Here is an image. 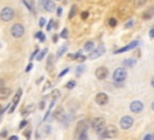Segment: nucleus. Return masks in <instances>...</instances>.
<instances>
[{
    "mask_svg": "<svg viewBox=\"0 0 154 140\" xmlns=\"http://www.w3.org/2000/svg\"><path fill=\"white\" fill-rule=\"evenodd\" d=\"M100 139H114L116 136L118 135V129H117V127L116 126H113V125H108V126H106L105 128H104V131H101L100 133Z\"/></svg>",
    "mask_w": 154,
    "mask_h": 140,
    "instance_id": "f257e3e1",
    "label": "nucleus"
},
{
    "mask_svg": "<svg viewBox=\"0 0 154 140\" xmlns=\"http://www.w3.org/2000/svg\"><path fill=\"white\" fill-rule=\"evenodd\" d=\"M15 10L10 6H6L4 7L1 11H0V18H1V21L4 22H10L13 20V17H15Z\"/></svg>",
    "mask_w": 154,
    "mask_h": 140,
    "instance_id": "f03ea898",
    "label": "nucleus"
},
{
    "mask_svg": "<svg viewBox=\"0 0 154 140\" xmlns=\"http://www.w3.org/2000/svg\"><path fill=\"white\" fill-rule=\"evenodd\" d=\"M25 33V29H24V26L21 24V23H16L11 27V35L16 39H19L22 38Z\"/></svg>",
    "mask_w": 154,
    "mask_h": 140,
    "instance_id": "7ed1b4c3",
    "label": "nucleus"
},
{
    "mask_svg": "<svg viewBox=\"0 0 154 140\" xmlns=\"http://www.w3.org/2000/svg\"><path fill=\"white\" fill-rule=\"evenodd\" d=\"M106 127V121L102 117H96L93 120L92 122V128L96 132V133H100L101 131H104V128Z\"/></svg>",
    "mask_w": 154,
    "mask_h": 140,
    "instance_id": "20e7f679",
    "label": "nucleus"
},
{
    "mask_svg": "<svg viewBox=\"0 0 154 140\" xmlns=\"http://www.w3.org/2000/svg\"><path fill=\"white\" fill-rule=\"evenodd\" d=\"M128 76V73H126V70L125 68L121 66V68H117L113 71V80L116 82H123Z\"/></svg>",
    "mask_w": 154,
    "mask_h": 140,
    "instance_id": "39448f33",
    "label": "nucleus"
},
{
    "mask_svg": "<svg viewBox=\"0 0 154 140\" xmlns=\"http://www.w3.org/2000/svg\"><path fill=\"white\" fill-rule=\"evenodd\" d=\"M132 125H134V118L131 116H128V115L123 116L119 121V126L122 129H130L132 127Z\"/></svg>",
    "mask_w": 154,
    "mask_h": 140,
    "instance_id": "423d86ee",
    "label": "nucleus"
},
{
    "mask_svg": "<svg viewBox=\"0 0 154 140\" xmlns=\"http://www.w3.org/2000/svg\"><path fill=\"white\" fill-rule=\"evenodd\" d=\"M143 109H145V105L140 100H134L130 103V111L132 114H140Z\"/></svg>",
    "mask_w": 154,
    "mask_h": 140,
    "instance_id": "0eeeda50",
    "label": "nucleus"
},
{
    "mask_svg": "<svg viewBox=\"0 0 154 140\" xmlns=\"http://www.w3.org/2000/svg\"><path fill=\"white\" fill-rule=\"evenodd\" d=\"M104 53H105V46H104V45H100L99 47H96V50L90 51L88 58H89V59H96V58L101 57Z\"/></svg>",
    "mask_w": 154,
    "mask_h": 140,
    "instance_id": "6e6552de",
    "label": "nucleus"
},
{
    "mask_svg": "<svg viewBox=\"0 0 154 140\" xmlns=\"http://www.w3.org/2000/svg\"><path fill=\"white\" fill-rule=\"evenodd\" d=\"M95 76L98 80H105L108 76V69L106 66H99L95 70Z\"/></svg>",
    "mask_w": 154,
    "mask_h": 140,
    "instance_id": "1a4fd4ad",
    "label": "nucleus"
},
{
    "mask_svg": "<svg viewBox=\"0 0 154 140\" xmlns=\"http://www.w3.org/2000/svg\"><path fill=\"white\" fill-rule=\"evenodd\" d=\"M95 101L98 105H100V106H102V105H106L108 103V96L104 92H100L95 96Z\"/></svg>",
    "mask_w": 154,
    "mask_h": 140,
    "instance_id": "9d476101",
    "label": "nucleus"
},
{
    "mask_svg": "<svg viewBox=\"0 0 154 140\" xmlns=\"http://www.w3.org/2000/svg\"><path fill=\"white\" fill-rule=\"evenodd\" d=\"M41 5L47 12H52L55 10V4L53 0H41Z\"/></svg>",
    "mask_w": 154,
    "mask_h": 140,
    "instance_id": "9b49d317",
    "label": "nucleus"
},
{
    "mask_svg": "<svg viewBox=\"0 0 154 140\" xmlns=\"http://www.w3.org/2000/svg\"><path fill=\"white\" fill-rule=\"evenodd\" d=\"M139 44H140V42H139L137 40H135V41H132L131 44H129L128 46H124V47H122V48H119V50H117V51H114V55H119V53H123V52H126V51H129V50H132V48L136 47Z\"/></svg>",
    "mask_w": 154,
    "mask_h": 140,
    "instance_id": "f8f14e48",
    "label": "nucleus"
},
{
    "mask_svg": "<svg viewBox=\"0 0 154 140\" xmlns=\"http://www.w3.org/2000/svg\"><path fill=\"white\" fill-rule=\"evenodd\" d=\"M21 96H22V90H19V91L16 93V96L13 97L12 105H11V106H9V108H10V114H12V112L15 111V109H16V106H17V104H18L19 99H21Z\"/></svg>",
    "mask_w": 154,
    "mask_h": 140,
    "instance_id": "ddd939ff",
    "label": "nucleus"
},
{
    "mask_svg": "<svg viewBox=\"0 0 154 140\" xmlns=\"http://www.w3.org/2000/svg\"><path fill=\"white\" fill-rule=\"evenodd\" d=\"M87 129H88V122H87L86 120H83V121H80L78 123H77V129H76V133H77V135H78L80 133L87 132Z\"/></svg>",
    "mask_w": 154,
    "mask_h": 140,
    "instance_id": "4468645a",
    "label": "nucleus"
},
{
    "mask_svg": "<svg viewBox=\"0 0 154 140\" xmlns=\"http://www.w3.org/2000/svg\"><path fill=\"white\" fill-rule=\"evenodd\" d=\"M12 91L7 87H0V99H7Z\"/></svg>",
    "mask_w": 154,
    "mask_h": 140,
    "instance_id": "2eb2a0df",
    "label": "nucleus"
},
{
    "mask_svg": "<svg viewBox=\"0 0 154 140\" xmlns=\"http://www.w3.org/2000/svg\"><path fill=\"white\" fill-rule=\"evenodd\" d=\"M53 117H54L55 120L63 121V120H64V110H63L62 108H58V109L54 111V114H53Z\"/></svg>",
    "mask_w": 154,
    "mask_h": 140,
    "instance_id": "dca6fc26",
    "label": "nucleus"
},
{
    "mask_svg": "<svg viewBox=\"0 0 154 140\" xmlns=\"http://www.w3.org/2000/svg\"><path fill=\"white\" fill-rule=\"evenodd\" d=\"M136 64V59L134 58H128L125 61H123V68H131Z\"/></svg>",
    "mask_w": 154,
    "mask_h": 140,
    "instance_id": "f3484780",
    "label": "nucleus"
},
{
    "mask_svg": "<svg viewBox=\"0 0 154 140\" xmlns=\"http://www.w3.org/2000/svg\"><path fill=\"white\" fill-rule=\"evenodd\" d=\"M47 48H44V50H41L40 52H37V56H36V61H38V62H40V61H42L44 59V57L46 56V53H47Z\"/></svg>",
    "mask_w": 154,
    "mask_h": 140,
    "instance_id": "a211bd4d",
    "label": "nucleus"
},
{
    "mask_svg": "<svg viewBox=\"0 0 154 140\" xmlns=\"http://www.w3.org/2000/svg\"><path fill=\"white\" fill-rule=\"evenodd\" d=\"M66 51H68V45H63L59 50H58V52H57V57H62V56H64V55L66 53Z\"/></svg>",
    "mask_w": 154,
    "mask_h": 140,
    "instance_id": "6ab92c4d",
    "label": "nucleus"
},
{
    "mask_svg": "<svg viewBox=\"0 0 154 140\" xmlns=\"http://www.w3.org/2000/svg\"><path fill=\"white\" fill-rule=\"evenodd\" d=\"M94 42L93 41H87L86 44H84V46H83V50L84 51H88V52H90V51H93L94 50Z\"/></svg>",
    "mask_w": 154,
    "mask_h": 140,
    "instance_id": "aec40b11",
    "label": "nucleus"
},
{
    "mask_svg": "<svg viewBox=\"0 0 154 140\" xmlns=\"http://www.w3.org/2000/svg\"><path fill=\"white\" fill-rule=\"evenodd\" d=\"M22 1L24 3V5H25L31 12L35 11V10H34V3H33V0H22Z\"/></svg>",
    "mask_w": 154,
    "mask_h": 140,
    "instance_id": "412c9836",
    "label": "nucleus"
},
{
    "mask_svg": "<svg viewBox=\"0 0 154 140\" xmlns=\"http://www.w3.org/2000/svg\"><path fill=\"white\" fill-rule=\"evenodd\" d=\"M153 11H154V7H150L149 10H147L145 13H143V18L145 20H149L153 17Z\"/></svg>",
    "mask_w": 154,
    "mask_h": 140,
    "instance_id": "4be33fe9",
    "label": "nucleus"
},
{
    "mask_svg": "<svg viewBox=\"0 0 154 140\" xmlns=\"http://www.w3.org/2000/svg\"><path fill=\"white\" fill-rule=\"evenodd\" d=\"M76 13H77V6H76V5H72V6H71V9H70L69 18H70V20H71V18H73V17L76 16Z\"/></svg>",
    "mask_w": 154,
    "mask_h": 140,
    "instance_id": "5701e85b",
    "label": "nucleus"
},
{
    "mask_svg": "<svg viewBox=\"0 0 154 140\" xmlns=\"http://www.w3.org/2000/svg\"><path fill=\"white\" fill-rule=\"evenodd\" d=\"M135 26V20L134 18H130L129 21H126L125 22V24H124V27H125V29H129V28H132Z\"/></svg>",
    "mask_w": 154,
    "mask_h": 140,
    "instance_id": "b1692460",
    "label": "nucleus"
},
{
    "mask_svg": "<svg viewBox=\"0 0 154 140\" xmlns=\"http://www.w3.org/2000/svg\"><path fill=\"white\" fill-rule=\"evenodd\" d=\"M77 140H88V134H87V132L80 133L78 135H77Z\"/></svg>",
    "mask_w": 154,
    "mask_h": 140,
    "instance_id": "393cba45",
    "label": "nucleus"
},
{
    "mask_svg": "<svg viewBox=\"0 0 154 140\" xmlns=\"http://www.w3.org/2000/svg\"><path fill=\"white\" fill-rule=\"evenodd\" d=\"M146 1H147V0H134V5L136 6V7H140V6L145 5Z\"/></svg>",
    "mask_w": 154,
    "mask_h": 140,
    "instance_id": "a878e982",
    "label": "nucleus"
},
{
    "mask_svg": "<svg viewBox=\"0 0 154 140\" xmlns=\"http://www.w3.org/2000/svg\"><path fill=\"white\" fill-rule=\"evenodd\" d=\"M52 68H53V56H52V55H49L48 61H47V69H48V70H51Z\"/></svg>",
    "mask_w": 154,
    "mask_h": 140,
    "instance_id": "bb28decb",
    "label": "nucleus"
},
{
    "mask_svg": "<svg viewBox=\"0 0 154 140\" xmlns=\"http://www.w3.org/2000/svg\"><path fill=\"white\" fill-rule=\"evenodd\" d=\"M59 97H60V92H59V90H53V92H52V98H53V100L58 99Z\"/></svg>",
    "mask_w": 154,
    "mask_h": 140,
    "instance_id": "cd10ccee",
    "label": "nucleus"
},
{
    "mask_svg": "<svg viewBox=\"0 0 154 140\" xmlns=\"http://www.w3.org/2000/svg\"><path fill=\"white\" fill-rule=\"evenodd\" d=\"M33 109H34V105H33V104H30L29 106H27V108H25V110L22 112V115H28L29 112H31V111H33Z\"/></svg>",
    "mask_w": 154,
    "mask_h": 140,
    "instance_id": "c85d7f7f",
    "label": "nucleus"
},
{
    "mask_svg": "<svg viewBox=\"0 0 154 140\" xmlns=\"http://www.w3.org/2000/svg\"><path fill=\"white\" fill-rule=\"evenodd\" d=\"M83 71H84V65H80V66H77V69H76V75H77V76H80Z\"/></svg>",
    "mask_w": 154,
    "mask_h": 140,
    "instance_id": "c756f323",
    "label": "nucleus"
},
{
    "mask_svg": "<svg viewBox=\"0 0 154 140\" xmlns=\"http://www.w3.org/2000/svg\"><path fill=\"white\" fill-rule=\"evenodd\" d=\"M68 36H69V30H68V28H64L63 31L60 33V38H63V39H68Z\"/></svg>",
    "mask_w": 154,
    "mask_h": 140,
    "instance_id": "7c9ffc66",
    "label": "nucleus"
},
{
    "mask_svg": "<svg viewBox=\"0 0 154 140\" xmlns=\"http://www.w3.org/2000/svg\"><path fill=\"white\" fill-rule=\"evenodd\" d=\"M53 105H54V100H53V101L51 103V105H49V109L47 110V112H46V114H45V116H44V120H42L44 122H45V121H46V120L48 118V115H49V112H51V109L53 108Z\"/></svg>",
    "mask_w": 154,
    "mask_h": 140,
    "instance_id": "2f4dec72",
    "label": "nucleus"
},
{
    "mask_svg": "<svg viewBox=\"0 0 154 140\" xmlns=\"http://www.w3.org/2000/svg\"><path fill=\"white\" fill-rule=\"evenodd\" d=\"M36 38H37V39H40V41H41V42H44V41L46 40V38H45V35H44V33H42V31H38V33L36 34Z\"/></svg>",
    "mask_w": 154,
    "mask_h": 140,
    "instance_id": "473e14b6",
    "label": "nucleus"
},
{
    "mask_svg": "<svg viewBox=\"0 0 154 140\" xmlns=\"http://www.w3.org/2000/svg\"><path fill=\"white\" fill-rule=\"evenodd\" d=\"M75 86H76V81H70V82H68L66 83V88L68 90H72V88H75Z\"/></svg>",
    "mask_w": 154,
    "mask_h": 140,
    "instance_id": "72a5a7b5",
    "label": "nucleus"
},
{
    "mask_svg": "<svg viewBox=\"0 0 154 140\" xmlns=\"http://www.w3.org/2000/svg\"><path fill=\"white\" fill-rule=\"evenodd\" d=\"M117 24H118V22H117V20H116V18H110V20H108V26L116 27Z\"/></svg>",
    "mask_w": 154,
    "mask_h": 140,
    "instance_id": "f704fd0d",
    "label": "nucleus"
},
{
    "mask_svg": "<svg viewBox=\"0 0 154 140\" xmlns=\"http://www.w3.org/2000/svg\"><path fill=\"white\" fill-rule=\"evenodd\" d=\"M89 17V12L88 11H83L82 13H81V20H83V21H86L87 18Z\"/></svg>",
    "mask_w": 154,
    "mask_h": 140,
    "instance_id": "c9c22d12",
    "label": "nucleus"
},
{
    "mask_svg": "<svg viewBox=\"0 0 154 140\" xmlns=\"http://www.w3.org/2000/svg\"><path fill=\"white\" fill-rule=\"evenodd\" d=\"M86 59H87V57H86V56H82V55H81V56H78V57L76 58V61H77V62H81V63H82V62H84Z\"/></svg>",
    "mask_w": 154,
    "mask_h": 140,
    "instance_id": "e433bc0d",
    "label": "nucleus"
},
{
    "mask_svg": "<svg viewBox=\"0 0 154 140\" xmlns=\"http://www.w3.org/2000/svg\"><path fill=\"white\" fill-rule=\"evenodd\" d=\"M53 24H54V21H53V20H49V22H48V24H47V27H46L48 31L52 29V26H53Z\"/></svg>",
    "mask_w": 154,
    "mask_h": 140,
    "instance_id": "4c0bfd02",
    "label": "nucleus"
},
{
    "mask_svg": "<svg viewBox=\"0 0 154 140\" xmlns=\"http://www.w3.org/2000/svg\"><path fill=\"white\" fill-rule=\"evenodd\" d=\"M27 125H28V121H27V120L22 121V122H21V125H19V129H22V128H24V127H25Z\"/></svg>",
    "mask_w": 154,
    "mask_h": 140,
    "instance_id": "58836bf2",
    "label": "nucleus"
},
{
    "mask_svg": "<svg viewBox=\"0 0 154 140\" xmlns=\"http://www.w3.org/2000/svg\"><path fill=\"white\" fill-rule=\"evenodd\" d=\"M69 70H70V69H69V68H65V69H64V70H63V71H62V73H60V74H59V77H62V76H64V75H65V74H68V73H69Z\"/></svg>",
    "mask_w": 154,
    "mask_h": 140,
    "instance_id": "ea45409f",
    "label": "nucleus"
},
{
    "mask_svg": "<svg viewBox=\"0 0 154 140\" xmlns=\"http://www.w3.org/2000/svg\"><path fill=\"white\" fill-rule=\"evenodd\" d=\"M38 24H40V27H44L46 24V20L44 18V17H41L40 18V22H38Z\"/></svg>",
    "mask_w": 154,
    "mask_h": 140,
    "instance_id": "a19ab883",
    "label": "nucleus"
},
{
    "mask_svg": "<svg viewBox=\"0 0 154 140\" xmlns=\"http://www.w3.org/2000/svg\"><path fill=\"white\" fill-rule=\"evenodd\" d=\"M142 140H153V135L152 134H147V135H145V138Z\"/></svg>",
    "mask_w": 154,
    "mask_h": 140,
    "instance_id": "79ce46f5",
    "label": "nucleus"
},
{
    "mask_svg": "<svg viewBox=\"0 0 154 140\" xmlns=\"http://www.w3.org/2000/svg\"><path fill=\"white\" fill-rule=\"evenodd\" d=\"M30 134H31V131H30V129H28V131L24 132V135L27 136V139H30Z\"/></svg>",
    "mask_w": 154,
    "mask_h": 140,
    "instance_id": "37998d69",
    "label": "nucleus"
},
{
    "mask_svg": "<svg viewBox=\"0 0 154 140\" xmlns=\"http://www.w3.org/2000/svg\"><path fill=\"white\" fill-rule=\"evenodd\" d=\"M149 38L150 39L154 38V28H150V30H149Z\"/></svg>",
    "mask_w": 154,
    "mask_h": 140,
    "instance_id": "c03bdc74",
    "label": "nucleus"
},
{
    "mask_svg": "<svg viewBox=\"0 0 154 140\" xmlns=\"http://www.w3.org/2000/svg\"><path fill=\"white\" fill-rule=\"evenodd\" d=\"M31 68H33V63H29V64H28V66L25 68V71H27V73H29L30 70H31Z\"/></svg>",
    "mask_w": 154,
    "mask_h": 140,
    "instance_id": "a18cd8bd",
    "label": "nucleus"
},
{
    "mask_svg": "<svg viewBox=\"0 0 154 140\" xmlns=\"http://www.w3.org/2000/svg\"><path fill=\"white\" fill-rule=\"evenodd\" d=\"M44 108H45V101L42 100V101L40 103V105H38V109H40V110H44Z\"/></svg>",
    "mask_w": 154,
    "mask_h": 140,
    "instance_id": "49530a36",
    "label": "nucleus"
},
{
    "mask_svg": "<svg viewBox=\"0 0 154 140\" xmlns=\"http://www.w3.org/2000/svg\"><path fill=\"white\" fill-rule=\"evenodd\" d=\"M37 52H38V50H35V51L33 52V53H31V57H30V61H31V59H33V58H34V57L37 55Z\"/></svg>",
    "mask_w": 154,
    "mask_h": 140,
    "instance_id": "de8ad7c7",
    "label": "nucleus"
},
{
    "mask_svg": "<svg viewBox=\"0 0 154 140\" xmlns=\"http://www.w3.org/2000/svg\"><path fill=\"white\" fill-rule=\"evenodd\" d=\"M7 139H9V140H18V136H17V135H11V136H9Z\"/></svg>",
    "mask_w": 154,
    "mask_h": 140,
    "instance_id": "09e8293b",
    "label": "nucleus"
},
{
    "mask_svg": "<svg viewBox=\"0 0 154 140\" xmlns=\"http://www.w3.org/2000/svg\"><path fill=\"white\" fill-rule=\"evenodd\" d=\"M62 11H63L62 7H58V9H57V15H58V16H62Z\"/></svg>",
    "mask_w": 154,
    "mask_h": 140,
    "instance_id": "8fccbe9b",
    "label": "nucleus"
},
{
    "mask_svg": "<svg viewBox=\"0 0 154 140\" xmlns=\"http://www.w3.org/2000/svg\"><path fill=\"white\" fill-rule=\"evenodd\" d=\"M51 85H52L51 82H46V85H45V87H44V91H45V90H47L48 87H51Z\"/></svg>",
    "mask_w": 154,
    "mask_h": 140,
    "instance_id": "3c124183",
    "label": "nucleus"
},
{
    "mask_svg": "<svg viewBox=\"0 0 154 140\" xmlns=\"http://www.w3.org/2000/svg\"><path fill=\"white\" fill-rule=\"evenodd\" d=\"M4 111H5V109H4L3 106H1V105H0V115H1V114H3Z\"/></svg>",
    "mask_w": 154,
    "mask_h": 140,
    "instance_id": "603ef678",
    "label": "nucleus"
},
{
    "mask_svg": "<svg viewBox=\"0 0 154 140\" xmlns=\"http://www.w3.org/2000/svg\"><path fill=\"white\" fill-rule=\"evenodd\" d=\"M57 39H58V35H54V36H53V42H57Z\"/></svg>",
    "mask_w": 154,
    "mask_h": 140,
    "instance_id": "864d4df0",
    "label": "nucleus"
},
{
    "mask_svg": "<svg viewBox=\"0 0 154 140\" xmlns=\"http://www.w3.org/2000/svg\"><path fill=\"white\" fill-rule=\"evenodd\" d=\"M0 136H6V131L1 132V134H0Z\"/></svg>",
    "mask_w": 154,
    "mask_h": 140,
    "instance_id": "5fc2aeb1",
    "label": "nucleus"
}]
</instances>
